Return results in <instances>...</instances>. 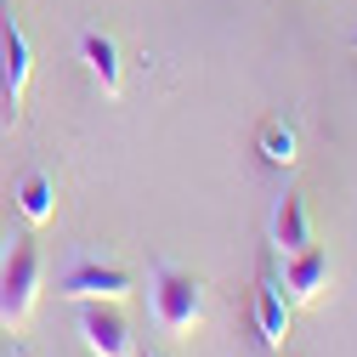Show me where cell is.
Listing matches in <instances>:
<instances>
[{
  "label": "cell",
  "instance_id": "6da1fadb",
  "mask_svg": "<svg viewBox=\"0 0 357 357\" xmlns=\"http://www.w3.org/2000/svg\"><path fill=\"white\" fill-rule=\"evenodd\" d=\"M148 306H153V324L182 340L204 318V289H199V278H188V273H176L170 261H159L148 273Z\"/></svg>",
  "mask_w": 357,
  "mask_h": 357
},
{
  "label": "cell",
  "instance_id": "7a4b0ae2",
  "mask_svg": "<svg viewBox=\"0 0 357 357\" xmlns=\"http://www.w3.org/2000/svg\"><path fill=\"white\" fill-rule=\"evenodd\" d=\"M34 301H40V250L29 238H12V250L0 255V329L29 324Z\"/></svg>",
  "mask_w": 357,
  "mask_h": 357
},
{
  "label": "cell",
  "instance_id": "3957f363",
  "mask_svg": "<svg viewBox=\"0 0 357 357\" xmlns=\"http://www.w3.org/2000/svg\"><path fill=\"white\" fill-rule=\"evenodd\" d=\"M29 74H34V52H29V34L12 17V0H0V85H6V125H17L23 91H29Z\"/></svg>",
  "mask_w": 357,
  "mask_h": 357
},
{
  "label": "cell",
  "instance_id": "277c9868",
  "mask_svg": "<svg viewBox=\"0 0 357 357\" xmlns=\"http://www.w3.org/2000/svg\"><path fill=\"white\" fill-rule=\"evenodd\" d=\"M79 340L91 357H130V324L119 301H79Z\"/></svg>",
  "mask_w": 357,
  "mask_h": 357
},
{
  "label": "cell",
  "instance_id": "5b68a950",
  "mask_svg": "<svg viewBox=\"0 0 357 357\" xmlns=\"http://www.w3.org/2000/svg\"><path fill=\"white\" fill-rule=\"evenodd\" d=\"M130 289H137V278L125 273V266H102V261H74L68 273H63V284H57V295L63 301H125Z\"/></svg>",
  "mask_w": 357,
  "mask_h": 357
},
{
  "label": "cell",
  "instance_id": "8992f818",
  "mask_svg": "<svg viewBox=\"0 0 357 357\" xmlns=\"http://www.w3.org/2000/svg\"><path fill=\"white\" fill-rule=\"evenodd\" d=\"M273 250H278V255L312 250V215H306V199H301V193H284L278 210H273Z\"/></svg>",
  "mask_w": 357,
  "mask_h": 357
},
{
  "label": "cell",
  "instance_id": "52a82bcc",
  "mask_svg": "<svg viewBox=\"0 0 357 357\" xmlns=\"http://www.w3.org/2000/svg\"><path fill=\"white\" fill-rule=\"evenodd\" d=\"M289 266H284V289H289V301H318L324 289H329V255L312 244V250H301V255H284Z\"/></svg>",
  "mask_w": 357,
  "mask_h": 357
},
{
  "label": "cell",
  "instance_id": "ba28073f",
  "mask_svg": "<svg viewBox=\"0 0 357 357\" xmlns=\"http://www.w3.org/2000/svg\"><path fill=\"white\" fill-rule=\"evenodd\" d=\"M255 329H261V340L273 346V351H284V335H289V306H284V289H278L273 278L255 289Z\"/></svg>",
  "mask_w": 357,
  "mask_h": 357
},
{
  "label": "cell",
  "instance_id": "9c48e42d",
  "mask_svg": "<svg viewBox=\"0 0 357 357\" xmlns=\"http://www.w3.org/2000/svg\"><path fill=\"white\" fill-rule=\"evenodd\" d=\"M79 63L102 79V91H108V97H119V46H114L108 34L85 29V34H79Z\"/></svg>",
  "mask_w": 357,
  "mask_h": 357
},
{
  "label": "cell",
  "instance_id": "30bf717a",
  "mask_svg": "<svg viewBox=\"0 0 357 357\" xmlns=\"http://www.w3.org/2000/svg\"><path fill=\"white\" fill-rule=\"evenodd\" d=\"M17 210H23L29 227H46V221L57 215V188H52L46 170H29L23 182H17Z\"/></svg>",
  "mask_w": 357,
  "mask_h": 357
},
{
  "label": "cell",
  "instance_id": "8fae6325",
  "mask_svg": "<svg viewBox=\"0 0 357 357\" xmlns=\"http://www.w3.org/2000/svg\"><path fill=\"white\" fill-rule=\"evenodd\" d=\"M261 159L266 165H295V130L289 125H261Z\"/></svg>",
  "mask_w": 357,
  "mask_h": 357
},
{
  "label": "cell",
  "instance_id": "7c38bea8",
  "mask_svg": "<svg viewBox=\"0 0 357 357\" xmlns=\"http://www.w3.org/2000/svg\"><path fill=\"white\" fill-rule=\"evenodd\" d=\"M0 255H6V238H0Z\"/></svg>",
  "mask_w": 357,
  "mask_h": 357
},
{
  "label": "cell",
  "instance_id": "4fadbf2b",
  "mask_svg": "<svg viewBox=\"0 0 357 357\" xmlns=\"http://www.w3.org/2000/svg\"><path fill=\"white\" fill-rule=\"evenodd\" d=\"M351 46H357V34H351Z\"/></svg>",
  "mask_w": 357,
  "mask_h": 357
}]
</instances>
